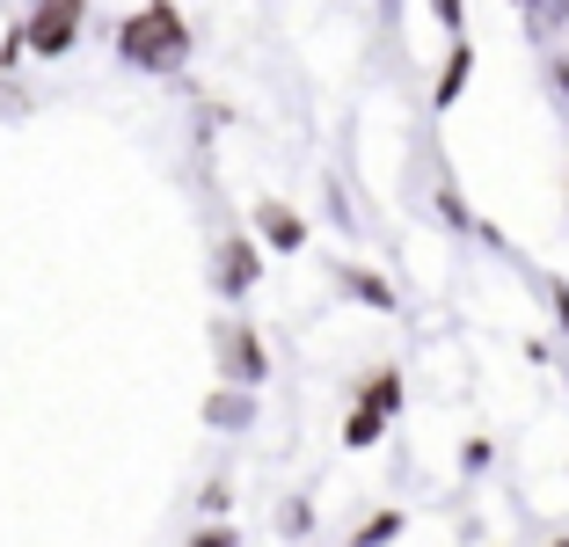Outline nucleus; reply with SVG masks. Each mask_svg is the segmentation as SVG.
<instances>
[{
  "instance_id": "obj_4",
  "label": "nucleus",
  "mask_w": 569,
  "mask_h": 547,
  "mask_svg": "<svg viewBox=\"0 0 569 547\" xmlns=\"http://www.w3.org/2000/svg\"><path fill=\"white\" fill-rule=\"evenodd\" d=\"M227 358H234L241 380H263V350H256V336H227Z\"/></svg>"
},
{
  "instance_id": "obj_6",
  "label": "nucleus",
  "mask_w": 569,
  "mask_h": 547,
  "mask_svg": "<svg viewBox=\"0 0 569 547\" xmlns=\"http://www.w3.org/2000/svg\"><path fill=\"white\" fill-rule=\"evenodd\" d=\"M562 81H569V67H562Z\"/></svg>"
},
{
  "instance_id": "obj_5",
  "label": "nucleus",
  "mask_w": 569,
  "mask_h": 547,
  "mask_svg": "<svg viewBox=\"0 0 569 547\" xmlns=\"http://www.w3.org/2000/svg\"><path fill=\"white\" fill-rule=\"evenodd\" d=\"M212 424H249V401H241V395H219L212 401Z\"/></svg>"
},
{
  "instance_id": "obj_3",
  "label": "nucleus",
  "mask_w": 569,
  "mask_h": 547,
  "mask_svg": "<svg viewBox=\"0 0 569 547\" xmlns=\"http://www.w3.org/2000/svg\"><path fill=\"white\" fill-rule=\"evenodd\" d=\"M256 219H263V233H270V241H278V249H300V219L284 212V205H263V212H256Z\"/></svg>"
},
{
  "instance_id": "obj_1",
  "label": "nucleus",
  "mask_w": 569,
  "mask_h": 547,
  "mask_svg": "<svg viewBox=\"0 0 569 547\" xmlns=\"http://www.w3.org/2000/svg\"><path fill=\"white\" fill-rule=\"evenodd\" d=\"M183 51V22L168 16V8H147V16L124 22V59H139V67H168Z\"/></svg>"
},
{
  "instance_id": "obj_2",
  "label": "nucleus",
  "mask_w": 569,
  "mask_h": 547,
  "mask_svg": "<svg viewBox=\"0 0 569 547\" xmlns=\"http://www.w3.org/2000/svg\"><path fill=\"white\" fill-rule=\"evenodd\" d=\"M30 37H37V51H59V44L73 37V8H59V16H37Z\"/></svg>"
}]
</instances>
